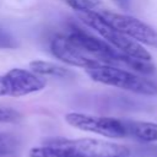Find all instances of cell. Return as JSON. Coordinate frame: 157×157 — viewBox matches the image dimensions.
Listing matches in <instances>:
<instances>
[{"label":"cell","instance_id":"18","mask_svg":"<svg viewBox=\"0 0 157 157\" xmlns=\"http://www.w3.org/2000/svg\"><path fill=\"white\" fill-rule=\"evenodd\" d=\"M115 157H128V156H115Z\"/></svg>","mask_w":157,"mask_h":157},{"label":"cell","instance_id":"4","mask_svg":"<svg viewBox=\"0 0 157 157\" xmlns=\"http://www.w3.org/2000/svg\"><path fill=\"white\" fill-rule=\"evenodd\" d=\"M45 144L59 145L72 148L74 151L81 153L85 157H115V156L130 155V150L126 146L103 140L90 139V137H81V139L54 137V139H49Z\"/></svg>","mask_w":157,"mask_h":157},{"label":"cell","instance_id":"7","mask_svg":"<svg viewBox=\"0 0 157 157\" xmlns=\"http://www.w3.org/2000/svg\"><path fill=\"white\" fill-rule=\"evenodd\" d=\"M50 52L56 59L71 66L86 69L97 61L77 48L67 36L54 37L50 42Z\"/></svg>","mask_w":157,"mask_h":157},{"label":"cell","instance_id":"12","mask_svg":"<svg viewBox=\"0 0 157 157\" xmlns=\"http://www.w3.org/2000/svg\"><path fill=\"white\" fill-rule=\"evenodd\" d=\"M18 148V140L7 132L0 131V157L13 155Z\"/></svg>","mask_w":157,"mask_h":157},{"label":"cell","instance_id":"14","mask_svg":"<svg viewBox=\"0 0 157 157\" xmlns=\"http://www.w3.org/2000/svg\"><path fill=\"white\" fill-rule=\"evenodd\" d=\"M18 47V42L4 28L0 27V49H15Z\"/></svg>","mask_w":157,"mask_h":157},{"label":"cell","instance_id":"17","mask_svg":"<svg viewBox=\"0 0 157 157\" xmlns=\"http://www.w3.org/2000/svg\"><path fill=\"white\" fill-rule=\"evenodd\" d=\"M148 152H150L153 157H157V146H156V147H151V148H148Z\"/></svg>","mask_w":157,"mask_h":157},{"label":"cell","instance_id":"8","mask_svg":"<svg viewBox=\"0 0 157 157\" xmlns=\"http://www.w3.org/2000/svg\"><path fill=\"white\" fill-rule=\"evenodd\" d=\"M128 135L145 142L157 141V124L148 121H124Z\"/></svg>","mask_w":157,"mask_h":157},{"label":"cell","instance_id":"11","mask_svg":"<svg viewBox=\"0 0 157 157\" xmlns=\"http://www.w3.org/2000/svg\"><path fill=\"white\" fill-rule=\"evenodd\" d=\"M63 1L78 12L101 11L103 6L101 0H63Z\"/></svg>","mask_w":157,"mask_h":157},{"label":"cell","instance_id":"2","mask_svg":"<svg viewBox=\"0 0 157 157\" xmlns=\"http://www.w3.org/2000/svg\"><path fill=\"white\" fill-rule=\"evenodd\" d=\"M78 17L81 21L94 29L107 43L114 47L117 50L134 58L137 60L151 61L150 53L136 40L128 37L115 27H113L109 22L104 20V17L98 11H88V12H80Z\"/></svg>","mask_w":157,"mask_h":157},{"label":"cell","instance_id":"5","mask_svg":"<svg viewBox=\"0 0 157 157\" xmlns=\"http://www.w3.org/2000/svg\"><path fill=\"white\" fill-rule=\"evenodd\" d=\"M107 22H109L113 27L132 38L134 40L146 44L148 47L157 48V31L146 25L145 22L128 15L115 13L110 11H98Z\"/></svg>","mask_w":157,"mask_h":157},{"label":"cell","instance_id":"3","mask_svg":"<svg viewBox=\"0 0 157 157\" xmlns=\"http://www.w3.org/2000/svg\"><path fill=\"white\" fill-rule=\"evenodd\" d=\"M65 120L69 125L83 130L94 132L110 139H121L128 136V130L123 120L110 117H98L85 113H69L65 115Z\"/></svg>","mask_w":157,"mask_h":157},{"label":"cell","instance_id":"13","mask_svg":"<svg viewBox=\"0 0 157 157\" xmlns=\"http://www.w3.org/2000/svg\"><path fill=\"white\" fill-rule=\"evenodd\" d=\"M22 118L21 113L13 108L0 107V123H17Z\"/></svg>","mask_w":157,"mask_h":157},{"label":"cell","instance_id":"16","mask_svg":"<svg viewBox=\"0 0 157 157\" xmlns=\"http://www.w3.org/2000/svg\"><path fill=\"white\" fill-rule=\"evenodd\" d=\"M0 96H7L6 86H5V81H4V76H0Z\"/></svg>","mask_w":157,"mask_h":157},{"label":"cell","instance_id":"9","mask_svg":"<svg viewBox=\"0 0 157 157\" xmlns=\"http://www.w3.org/2000/svg\"><path fill=\"white\" fill-rule=\"evenodd\" d=\"M29 157H85V156L65 146L44 144L43 146L33 147L29 151Z\"/></svg>","mask_w":157,"mask_h":157},{"label":"cell","instance_id":"15","mask_svg":"<svg viewBox=\"0 0 157 157\" xmlns=\"http://www.w3.org/2000/svg\"><path fill=\"white\" fill-rule=\"evenodd\" d=\"M120 9L123 10H129L130 9V4H131V0H113Z\"/></svg>","mask_w":157,"mask_h":157},{"label":"cell","instance_id":"6","mask_svg":"<svg viewBox=\"0 0 157 157\" xmlns=\"http://www.w3.org/2000/svg\"><path fill=\"white\" fill-rule=\"evenodd\" d=\"M4 81L7 96L11 97H22L42 91L47 85V81L40 77V75L17 67L11 69L5 74Z\"/></svg>","mask_w":157,"mask_h":157},{"label":"cell","instance_id":"1","mask_svg":"<svg viewBox=\"0 0 157 157\" xmlns=\"http://www.w3.org/2000/svg\"><path fill=\"white\" fill-rule=\"evenodd\" d=\"M87 75L96 82L118 87L145 96L157 94V82L147 77L140 76L128 69L96 61L85 69Z\"/></svg>","mask_w":157,"mask_h":157},{"label":"cell","instance_id":"10","mask_svg":"<svg viewBox=\"0 0 157 157\" xmlns=\"http://www.w3.org/2000/svg\"><path fill=\"white\" fill-rule=\"evenodd\" d=\"M29 67H31V71L38 75H42V76L44 75V76H54L59 78H65L72 75V72L65 69L64 66H60L55 63H50L45 60H34L29 63Z\"/></svg>","mask_w":157,"mask_h":157}]
</instances>
